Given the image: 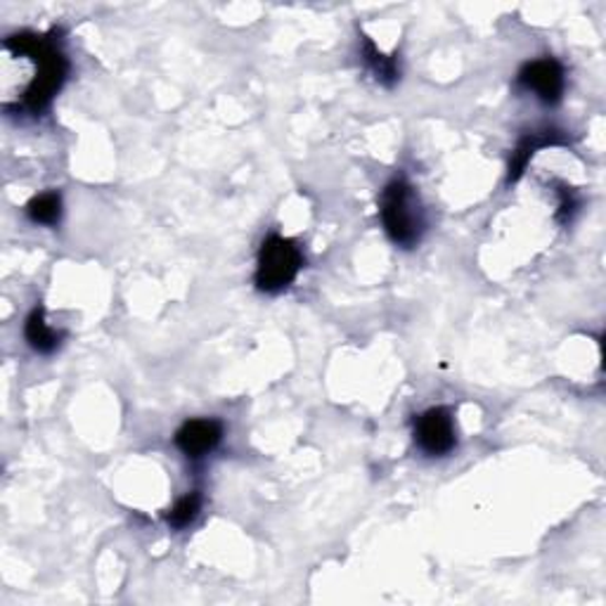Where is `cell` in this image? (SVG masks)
I'll list each match as a JSON object with an SVG mask.
<instances>
[{"instance_id":"cell-4","label":"cell","mask_w":606,"mask_h":606,"mask_svg":"<svg viewBox=\"0 0 606 606\" xmlns=\"http://www.w3.org/2000/svg\"><path fill=\"white\" fill-rule=\"evenodd\" d=\"M412 436L422 453L432 457L448 455L457 445L453 412L448 408H429L414 420Z\"/></svg>"},{"instance_id":"cell-5","label":"cell","mask_w":606,"mask_h":606,"mask_svg":"<svg viewBox=\"0 0 606 606\" xmlns=\"http://www.w3.org/2000/svg\"><path fill=\"white\" fill-rule=\"evenodd\" d=\"M517 84L526 90L535 93V98L545 105H556L562 100L566 88V74L554 57H540L533 62H526L517 74Z\"/></svg>"},{"instance_id":"cell-7","label":"cell","mask_w":606,"mask_h":606,"mask_svg":"<svg viewBox=\"0 0 606 606\" xmlns=\"http://www.w3.org/2000/svg\"><path fill=\"white\" fill-rule=\"evenodd\" d=\"M564 138L560 131H542V133H529L519 140L517 150L512 152V162H509V183L519 181V175L529 166L531 156L548 145H560Z\"/></svg>"},{"instance_id":"cell-6","label":"cell","mask_w":606,"mask_h":606,"mask_svg":"<svg viewBox=\"0 0 606 606\" xmlns=\"http://www.w3.org/2000/svg\"><path fill=\"white\" fill-rule=\"evenodd\" d=\"M175 448L185 457L199 459L218 448L223 441V424L218 420H187L173 436Z\"/></svg>"},{"instance_id":"cell-3","label":"cell","mask_w":606,"mask_h":606,"mask_svg":"<svg viewBox=\"0 0 606 606\" xmlns=\"http://www.w3.org/2000/svg\"><path fill=\"white\" fill-rule=\"evenodd\" d=\"M303 268V253L290 237L270 235L263 239L257 259L253 282L266 294H280L290 286Z\"/></svg>"},{"instance_id":"cell-2","label":"cell","mask_w":606,"mask_h":606,"mask_svg":"<svg viewBox=\"0 0 606 606\" xmlns=\"http://www.w3.org/2000/svg\"><path fill=\"white\" fill-rule=\"evenodd\" d=\"M379 216L393 245L403 249L420 245L424 235V212L418 193L408 181L393 178L385 187L379 199Z\"/></svg>"},{"instance_id":"cell-11","label":"cell","mask_w":606,"mask_h":606,"mask_svg":"<svg viewBox=\"0 0 606 606\" xmlns=\"http://www.w3.org/2000/svg\"><path fill=\"white\" fill-rule=\"evenodd\" d=\"M199 509H202V496L197 490H193L169 509L166 521L169 526H173V529H185V526H190L199 517Z\"/></svg>"},{"instance_id":"cell-10","label":"cell","mask_w":606,"mask_h":606,"mask_svg":"<svg viewBox=\"0 0 606 606\" xmlns=\"http://www.w3.org/2000/svg\"><path fill=\"white\" fill-rule=\"evenodd\" d=\"M29 218L36 223V226L53 228L62 218V197L59 193H43L26 204Z\"/></svg>"},{"instance_id":"cell-1","label":"cell","mask_w":606,"mask_h":606,"mask_svg":"<svg viewBox=\"0 0 606 606\" xmlns=\"http://www.w3.org/2000/svg\"><path fill=\"white\" fill-rule=\"evenodd\" d=\"M55 36L57 31H51V34L22 31V34L8 36L3 43L24 53L34 62V82L22 93V102L18 105L20 109L29 111V115H41V111L51 107L53 98L62 90L69 76V59L59 51Z\"/></svg>"},{"instance_id":"cell-8","label":"cell","mask_w":606,"mask_h":606,"mask_svg":"<svg viewBox=\"0 0 606 606\" xmlns=\"http://www.w3.org/2000/svg\"><path fill=\"white\" fill-rule=\"evenodd\" d=\"M360 39H362L360 55H362L365 67H368L375 74V78L381 86H387V88L396 86L398 78H401V67H398V59L387 57L385 53H381L370 36L362 34Z\"/></svg>"},{"instance_id":"cell-9","label":"cell","mask_w":606,"mask_h":606,"mask_svg":"<svg viewBox=\"0 0 606 606\" xmlns=\"http://www.w3.org/2000/svg\"><path fill=\"white\" fill-rule=\"evenodd\" d=\"M24 337H26L29 346L36 350V354H45V356L57 350V346L62 342V334L45 323L43 306H36L29 313L26 323H24Z\"/></svg>"}]
</instances>
